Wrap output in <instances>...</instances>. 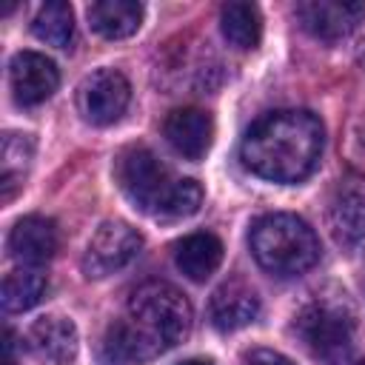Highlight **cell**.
Listing matches in <instances>:
<instances>
[{
  "label": "cell",
  "mask_w": 365,
  "mask_h": 365,
  "mask_svg": "<svg viewBox=\"0 0 365 365\" xmlns=\"http://www.w3.org/2000/svg\"><path fill=\"white\" fill-rule=\"evenodd\" d=\"M163 134L180 157L202 160L214 140V120L202 108H174L163 123Z\"/></svg>",
  "instance_id": "4fadbf2b"
},
{
  "label": "cell",
  "mask_w": 365,
  "mask_h": 365,
  "mask_svg": "<svg viewBox=\"0 0 365 365\" xmlns=\"http://www.w3.org/2000/svg\"><path fill=\"white\" fill-rule=\"evenodd\" d=\"M325 145V128L317 114L302 108H279L259 117L242 137V165L271 182L305 180Z\"/></svg>",
  "instance_id": "6da1fadb"
},
{
  "label": "cell",
  "mask_w": 365,
  "mask_h": 365,
  "mask_svg": "<svg viewBox=\"0 0 365 365\" xmlns=\"http://www.w3.org/2000/svg\"><path fill=\"white\" fill-rule=\"evenodd\" d=\"M9 83L20 106H40L57 91L60 71L40 51H17L9 63Z\"/></svg>",
  "instance_id": "9c48e42d"
},
{
  "label": "cell",
  "mask_w": 365,
  "mask_h": 365,
  "mask_svg": "<svg viewBox=\"0 0 365 365\" xmlns=\"http://www.w3.org/2000/svg\"><path fill=\"white\" fill-rule=\"evenodd\" d=\"M46 291H48V279L40 274V268H17L3 279V291H0L3 311L23 314L34 308L46 297Z\"/></svg>",
  "instance_id": "d6986e66"
},
{
  "label": "cell",
  "mask_w": 365,
  "mask_h": 365,
  "mask_svg": "<svg viewBox=\"0 0 365 365\" xmlns=\"http://www.w3.org/2000/svg\"><path fill=\"white\" fill-rule=\"evenodd\" d=\"M356 365H365V359H362V362H356Z\"/></svg>",
  "instance_id": "484cf974"
},
{
  "label": "cell",
  "mask_w": 365,
  "mask_h": 365,
  "mask_svg": "<svg viewBox=\"0 0 365 365\" xmlns=\"http://www.w3.org/2000/svg\"><path fill=\"white\" fill-rule=\"evenodd\" d=\"M257 314H259V297L242 279H228L211 294L208 317H211V325L222 334L251 325L257 319Z\"/></svg>",
  "instance_id": "5bb4252c"
},
{
  "label": "cell",
  "mask_w": 365,
  "mask_h": 365,
  "mask_svg": "<svg viewBox=\"0 0 365 365\" xmlns=\"http://www.w3.org/2000/svg\"><path fill=\"white\" fill-rule=\"evenodd\" d=\"M31 31L37 40L54 48H68L74 40V11L66 0H48L37 9L31 20Z\"/></svg>",
  "instance_id": "ffe728a7"
},
{
  "label": "cell",
  "mask_w": 365,
  "mask_h": 365,
  "mask_svg": "<svg viewBox=\"0 0 365 365\" xmlns=\"http://www.w3.org/2000/svg\"><path fill=\"white\" fill-rule=\"evenodd\" d=\"M180 365H211L208 359H185V362H180Z\"/></svg>",
  "instance_id": "603a6c76"
},
{
  "label": "cell",
  "mask_w": 365,
  "mask_h": 365,
  "mask_svg": "<svg viewBox=\"0 0 365 365\" xmlns=\"http://www.w3.org/2000/svg\"><path fill=\"white\" fill-rule=\"evenodd\" d=\"M131 100V86L117 68H97L77 86V108L91 125H111L123 117Z\"/></svg>",
  "instance_id": "52a82bcc"
},
{
  "label": "cell",
  "mask_w": 365,
  "mask_h": 365,
  "mask_svg": "<svg viewBox=\"0 0 365 365\" xmlns=\"http://www.w3.org/2000/svg\"><path fill=\"white\" fill-rule=\"evenodd\" d=\"M3 202H9L14 197V191L23 185V177H26V168L34 157V140L31 134H17V131H9L3 137Z\"/></svg>",
  "instance_id": "44dd1931"
},
{
  "label": "cell",
  "mask_w": 365,
  "mask_h": 365,
  "mask_svg": "<svg viewBox=\"0 0 365 365\" xmlns=\"http://www.w3.org/2000/svg\"><path fill=\"white\" fill-rule=\"evenodd\" d=\"M57 245H60V234L54 220L40 214H29L17 220L14 228L9 231V254L23 268H40L57 254Z\"/></svg>",
  "instance_id": "8fae6325"
},
{
  "label": "cell",
  "mask_w": 365,
  "mask_h": 365,
  "mask_svg": "<svg viewBox=\"0 0 365 365\" xmlns=\"http://www.w3.org/2000/svg\"><path fill=\"white\" fill-rule=\"evenodd\" d=\"M3 365H14V359H3Z\"/></svg>",
  "instance_id": "cb8c5ba5"
},
{
  "label": "cell",
  "mask_w": 365,
  "mask_h": 365,
  "mask_svg": "<svg viewBox=\"0 0 365 365\" xmlns=\"http://www.w3.org/2000/svg\"><path fill=\"white\" fill-rule=\"evenodd\" d=\"M245 365H294L285 354L279 351H271V348H254L248 356H245Z\"/></svg>",
  "instance_id": "7402d4cb"
},
{
  "label": "cell",
  "mask_w": 365,
  "mask_h": 365,
  "mask_svg": "<svg viewBox=\"0 0 365 365\" xmlns=\"http://www.w3.org/2000/svg\"><path fill=\"white\" fill-rule=\"evenodd\" d=\"M174 262L191 282H205L222 262V242L208 231L188 234L174 245Z\"/></svg>",
  "instance_id": "2e32d148"
},
{
  "label": "cell",
  "mask_w": 365,
  "mask_h": 365,
  "mask_svg": "<svg viewBox=\"0 0 365 365\" xmlns=\"http://www.w3.org/2000/svg\"><path fill=\"white\" fill-rule=\"evenodd\" d=\"M362 66H365V51H362Z\"/></svg>",
  "instance_id": "d4e9b609"
},
{
  "label": "cell",
  "mask_w": 365,
  "mask_h": 365,
  "mask_svg": "<svg viewBox=\"0 0 365 365\" xmlns=\"http://www.w3.org/2000/svg\"><path fill=\"white\" fill-rule=\"evenodd\" d=\"M220 29L234 48H257L262 37V17L254 3H225L220 11Z\"/></svg>",
  "instance_id": "ac0fdd59"
},
{
  "label": "cell",
  "mask_w": 365,
  "mask_h": 365,
  "mask_svg": "<svg viewBox=\"0 0 365 365\" xmlns=\"http://www.w3.org/2000/svg\"><path fill=\"white\" fill-rule=\"evenodd\" d=\"M117 180L125 197L145 214L163 220L191 217L202 205V188L191 177H174L148 148H125L117 160Z\"/></svg>",
  "instance_id": "7a4b0ae2"
},
{
  "label": "cell",
  "mask_w": 365,
  "mask_h": 365,
  "mask_svg": "<svg viewBox=\"0 0 365 365\" xmlns=\"http://www.w3.org/2000/svg\"><path fill=\"white\" fill-rule=\"evenodd\" d=\"M88 23L100 37L123 40L143 26V6L137 0H97L88 6Z\"/></svg>",
  "instance_id": "e0dca14e"
},
{
  "label": "cell",
  "mask_w": 365,
  "mask_h": 365,
  "mask_svg": "<svg viewBox=\"0 0 365 365\" xmlns=\"http://www.w3.org/2000/svg\"><path fill=\"white\" fill-rule=\"evenodd\" d=\"M248 242L259 268H265L274 277L305 274L319 262V251H322L314 228L302 217L285 214V211L259 217L251 225Z\"/></svg>",
  "instance_id": "3957f363"
},
{
  "label": "cell",
  "mask_w": 365,
  "mask_h": 365,
  "mask_svg": "<svg viewBox=\"0 0 365 365\" xmlns=\"http://www.w3.org/2000/svg\"><path fill=\"white\" fill-rule=\"evenodd\" d=\"M302 26L325 43L348 37L365 20V3L359 0H308L297 9Z\"/></svg>",
  "instance_id": "30bf717a"
},
{
  "label": "cell",
  "mask_w": 365,
  "mask_h": 365,
  "mask_svg": "<svg viewBox=\"0 0 365 365\" xmlns=\"http://www.w3.org/2000/svg\"><path fill=\"white\" fill-rule=\"evenodd\" d=\"M294 331L305 342V348L319 356L325 365H356L354 359V336H356V314L345 291L317 294L294 322Z\"/></svg>",
  "instance_id": "277c9868"
},
{
  "label": "cell",
  "mask_w": 365,
  "mask_h": 365,
  "mask_svg": "<svg viewBox=\"0 0 365 365\" xmlns=\"http://www.w3.org/2000/svg\"><path fill=\"white\" fill-rule=\"evenodd\" d=\"M160 351L128 322L117 319L100 339V362L103 365H143L154 359Z\"/></svg>",
  "instance_id": "9a60e30c"
},
{
  "label": "cell",
  "mask_w": 365,
  "mask_h": 365,
  "mask_svg": "<svg viewBox=\"0 0 365 365\" xmlns=\"http://www.w3.org/2000/svg\"><path fill=\"white\" fill-rule=\"evenodd\" d=\"M26 345L37 359H43L48 365H68L77 356L80 336H77V328L68 317L48 314V317H40L29 328Z\"/></svg>",
  "instance_id": "7c38bea8"
},
{
  "label": "cell",
  "mask_w": 365,
  "mask_h": 365,
  "mask_svg": "<svg viewBox=\"0 0 365 365\" xmlns=\"http://www.w3.org/2000/svg\"><path fill=\"white\" fill-rule=\"evenodd\" d=\"M328 228L334 242L348 254L365 251V180L345 177L328 202Z\"/></svg>",
  "instance_id": "ba28073f"
},
{
  "label": "cell",
  "mask_w": 365,
  "mask_h": 365,
  "mask_svg": "<svg viewBox=\"0 0 365 365\" xmlns=\"http://www.w3.org/2000/svg\"><path fill=\"white\" fill-rule=\"evenodd\" d=\"M140 248H143V237L137 228H131L123 220H108L91 234L83 251V259H80L83 274L88 279H103L125 268L140 254Z\"/></svg>",
  "instance_id": "8992f818"
},
{
  "label": "cell",
  "mask_w": 365,
  "mask_h": 365,
  "mask_svg": "<svg viewBox=\"0 0 365 365\" xmlns=\"http://www.w3.org/2000/svg\"><path fill=\"white\" fill-rule=\"evenodd\" d=\"M125 319L163 354L182 342L194 322V308L180 288L171 282L148 279L137 285L125 305Z\"/></svg>",
  "instance_id": "5b68a950"
}]
</instances>
